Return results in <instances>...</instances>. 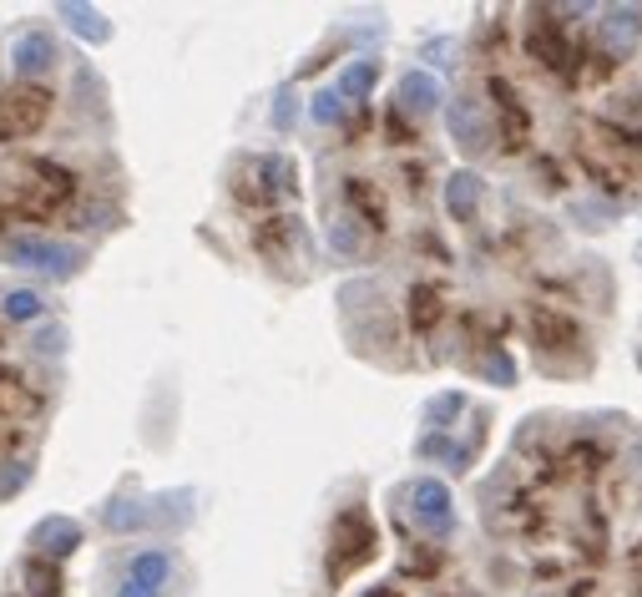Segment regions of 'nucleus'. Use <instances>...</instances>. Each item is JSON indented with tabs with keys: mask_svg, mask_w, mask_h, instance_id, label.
Here are the masks:
<instances>
[{
	"mask_svg": "<svg viewBox=\"0 0 642 597\" xmlns=\"http://www.w3.org/2000/svg\"><path fill=\"white\" fill-rule=\"evenodd\" d=\"M375 547H380L375 521H369L359 506L340 512V521L329 531V583H344L354 567H365V562L375 558Z\"/></svg>",
	"mask_w": 642,
	"mask_h": 597,
	"instance_id": "nucleus-1",
	"label": "nucleus"
},
{
	"mask_svg": "<svg viewBox=\"0 0 642 597\" xmlns=\"http://www.w3.org/2000/svg\"><path fill=\"white\" fill-rule=\"evenodd\" d=\"M243 203H278L299 193V168H294L284 152H268V158H253L243 173H238L233 187Z\"/></svg>",
	"mask_w": 642,
	"mask_h": 597,
	"instance_id": "nucleus-2",
	"label": "nucleus"
},
{
	"mask_svg": "<svg viewBox=\"0 0 642 597\" xmlns=\"http://www.w3.org/2000/svg\"><path fill=\"white\" fill-rule=\"evenodd\" d=\"M526 46H531V56H537L551 77H582V51H577V41L562 31L557 11L531 15V36H526Z\"/></svg>",
	"mask_w": 642,
	"mask_h": 597,
	"instance_id": "nucleus-3",
	"label": "nucleus"
},
{
	"mask_svg": "<svg viewBox=\"0 0 642 597\" xmlns=\"http://www.w3.org/2000/svg\"><path fill=\"white\" fill-rule=\"evenodd\" d=\"M405 496H410V517H415L420 531H431V537H450V527H456V506H450L446 481H415Z\"/></svg>",
	"mask_w": 642,
	"mask_h": 597,
	"instance_id": "nucleus-4",
	"label": "nucleus"
},
{
	"mask_svg": "<svg viewBox=\"0 0 642 597\" xmlns=\"http://www.w3.org/2000/svg\"><path fill=\"white\" fill-rule=\"evenodd\" d=\"M491 102H496V112H501L496 142L506 147V152H521L526 137H531V112H526V102L516 96V87L506 77H491Z\"/></svg>",
	"mask_w": 642,
	"mask_h": 597,
	"instance_id": "nucleus-5",
	"label": "nucleus"
},
{
	"mask_svg": "<svg viewBox=\"0 0 642 597\" xmlns=\"http://www.w3.org/2000/svg\"><path fill=\"white\" fill-rule=\"evenodd\" d=\"M51 112V96L41 87H21V92L0 96V137H26L31 127H41Z\"/></svg>",
	"mask_w": 642,
	"mask_h": 597,
	"instance_id": "nucleus-6",
	"label": "nucleus"
},
{
	"mask_svg": "<svg viewBox=\"0 0 642 597\" xmlns=\"http://www.w3.org/2000/svg\"><path fill=\"white\" fill-rule=\"evenodd\" d=\"M5 253H11L15 264L41 268V274H56V279H66V274L81 264V253H77V249H66V243H51V239H11V243H5Z\"/></svg>",
	"mask_w": 642,
	"mask_h": 597,
	"instance_id": "nucleus-7",
	"label": "nucleus"
},
{
	"mask_svg": "<svg viewBox=\"0 0 642 597\" xmlns=\"http://www.w3.org/2000/svg\"><path fill=\"white\" fill-rule=\"evenodd\" d=\"M450 137L466 152H485V147L496 142V127H491V117H485V106L475 96H456L450 102Z\"/></svg>",
	"mask_w": 642,
	"mask_h": 597,
	"instance_id": "nucleus-8",
	"label": "nucleus"
},
{
	"mask_svg": "<svg viewBox=\"0 0 642 597\" xmlns=\"http://www.w3.org/2000/svg\"><path fill=\"white\" fill-rule=\"evenodd\" d=\"M603 41L617 56L632 51L642 41V5H612V11H603Z\"/></svg>",
	"mask_w": 642,
	"mask_h": 597,
	"instance_id": "nucleus-9",
	"label": "nucleus"
},
{
	"mask_svg": "<svg viewBox=\"0 0 642 597\" xmlns=\"http://www.w3.org/2000/svg\"><path fill=\"white\" fill-rule=\"evenodd\" d=\"M31 547H41L46 558H71L81 547V527L71 517H46L36 531H31Z\"/></svg>",
	"mask_w": 642,
	"mask_h": 597,
	"instance_id": "nucleus-10",
	"label": "nucleus"
},
{
	"mask_svg": "<svg viewBox=\"0 0 642 597\" xmlns=\"http://www.w3.org/2000/svg\"><path fill=\"white\" fill-rule=\"evenodd\" d=\"M394 96H400V106H405V112L425 117V112H435V106H440V81H435L431 71H405Z\"/></svg>",
	"mask_w": 642,
	"mask_h": 597,
	"instance_id": "nucleus-11",
	"label": "nucleus"
},
{
	"mask_svg": "<svg viewBox=\"0 0 642 597\" xmlns=\"http://www.w3.org/2000/svg\"><path fill=\"white\" fill-rule=\"evenodd\" d=\"M481 177L475 173H456L446 183V208H450V218H460V223H471L475 213H481Z\"/></svg>",
	"mask_w": 642,
	"mask_h": 597,
	"instance_id": "nucleus-12",
	"label": "nucleus"
},
{
	"mask_svg": "<svg viewBox=\"0 0 642 597\" xmlns=\"http://www.w3.org/2000/svg\"><path fill=\"white\" fill-rule=\"evenodd\" d=\"M51 61H56V46H51V36H46V31H31V36L15 41V71H21V77L46 71Z\"/></svg>",
	"mask_w": 642,
	"mask_h": 597,
	"instance_id": "nucleus-13",
	"label": "nucleus"
},
{
	"mask_svg": "<svg viewBox=\"0 0 642 597\" xmlns=\"http://www.w3.org/2000/svg\"><path fill=\"white\" fill-rule=\"evenodd\" d=\"M168 572H172V558H168V552H142V558H131L127 583L147 587V593H162V583H168Z\"/></svg>",
	"mask_w": 642,
	"mask_h": 597,
	"instance_id": "nucleus-14",
	"label": "nucleus"
},
{
	"mask_svg": "<svg viewBox=\"0 0 642 597\" xmlns=\"http://www.w3.org/2000/svg\"><path fill=\"white\" fill-rule=\"evenodd\" d=\"M36 411V395H31V386L21 380L15 370H0V415H31Z\"/></svg>",
	"mask_w": 642,
	"mask_h": 597,
	"instance_id": "nucleus-15",
	"label": "nucleus"
},
{
	"mask_svg": "<svg viewBox=\"0 0 642 597\" xmlns=\"http://www.w3.org/2000/svg\"><path fill=\"white\" fill-rule=\"evenodd\" d=\"M253 239H259V249H263V253L284 259V249L303 239V228H299V218H268V223H263L259 233H253Z\"/></svg>",
	"mask_w": 642,
	"mask_h": 597,
	"instance_id": "nucleus-16",
	"label": "nucleus"
},
{
	"mask_svg": "<svg viewBox=\"0 0 642 597\" xmlns=\"http://www.w3.org/2000/svg\"><path fill=\"white\" fill-rule=\"evenodd\" d=\"M435 319H440V289H435V284H415V289H410V324H415L420 334H431Z\"/></svg>",
	"mask_w": 642,
	"mask_h": 597,
	"instance_id": "nucleus-17",
	"label": "nucleus"
},
{
	"mask_svg": "<svg viewBox=\"0 0 642 597\" xmlns=\"http://www.w3.org/2000/svg\"><path fill=\"white\" fill-rule=\"evenodd\" d=\"M531 330H537V340H551L547 349H562L577 340V330H572L562 314H551V309H537V314H531Z\"/></svg>",
	"mask_w": 642,
	"mask_h": 597,
	"instance_id": "nucleus-18",
	"label": "nucleus"
},
{
	"mask_svg": "<svg viewBox=\"0 0 642 597\" xmlns=\"http://www.w3.org/2000/svg\"><path fill=\"white\" fill-rule=\"evenodd\" d=\"M375 77H380V61H354V67L340 77V96H354V102L369 96L375 92Z\"/></svg>",
	"mask_w": 642,
	"mask_h": 597,
	"instance_id": "nucleus-19",
	"label": "nucleus"
},
{
	"mask_svg": "<svg viewBox=\"0 0 642 597\" xmlns=\"http://www.w3.org/2000/svg\"><path fill=\"white\" fill-rule=\"evenodd\" d=\"M26 597H61V572L51 562H31L26 567Z\"/></svg>",
	"mask_w": 642,
	"mask_h": 597,
	"instance_id": "nucleus-20",
	"label": "nucleus"
},
{
	"mask_svg": "<svg viewBox=\"0 0 642 597\" xmlns=\"http://www.w3.org/2000/svg\"><path fill=\"white\" fill-rule=\"evenodd\" d=\"M61 15H66V21H71V26H77L87 41H106V36H112V26H106V21L92 11V5H61Z\"/></svg>",
	"mask_w": 642,
	"mask_h": 597,
	"instance_id": "nucleus-21",
	"label": "nucleus"
},
{
	"mask_svg": "<svg viewBox=\"0 0 642 597\" xmlns=\"http://www.w3.org/2000/svg\"><path fill=\"white\" fill-rule=\"evenodd\" d=\"M41 309H46V299H41L36 289L5 294V319H15V324H26V319H41Z\"/></svg>",
	"mask_w": 642,
	"mask_h": 597,
	"instance_id": "nucleus-22",
	"label": "nucleus"
},
{
	"mask_svg": "<svg viewBox=\"0 0 642 597\" xmlns=\"http://www.w3.org/2000/svg\"><path fill=\"white\" fill-rule=\"evenodd\" d=\"M147 512L137 502H117V506H106V527L112 531H131V527H142Z\"/></svg>",
	"mask_w": 642,
	"mask_h": 597,
	"instance_id": "nucleus-23",
	"label": "nucleus"
},
{
	"mask_svg": "<svg viewBox=\"0 0 642 597\" xmlns=\"http://www.w3.org/2000/svg\"><path fill=\"white\" fill-rule=\"evenodd\" d=\"M309 112H314V122H319V127H334V122L344 117V96H340V92H319Z\"/></svg>",
	"mask_w": 642,
	"mask_h": 597,
	"instance_id": "nucleus-24",
	"label": "nucleus"
},
{
	"mask_svg": "<svg viewBox=\"0 0 642 597\" xmlns=\"http://www.w3.org/2000/svg\"><path fill=\"white\" fill-rule=\"evenodd\" d=\"M460 411H466V395H440V400H431V411L425 415H431L435 430H446V421H456Z\"/></svg>",
	"mask_w": 642,
	"mask_h": 597,
	"instance_id": "nucleus-25",
	"label": "nucleus"
},
{
	"mask_svg": "<svg viewBox=\"0 0 642 597\" xmlns=\"http://www.w3.org/2000/svg\"><path fill=\"white\" fill-rule=\"evenodd\" d=\"M344 193H349V203H359V208L375 218V228H380V198L365 187V177H349V183H344Z\"/></svg>",
	"mask_w": 642,
	"mask_h": 597,
	"instance_id": "nucleus-26",
	"label": "nucleus"
},
{
	"mask_svg": "<svg viewBox=\"0 0 642 597\" xmlns=\"http://www.w3.org/2000/svg\"><path fill=\"white\" fill-rule=\"evenodd\" d=\"M329 243H334L340 253H354V249H359V228H354V218H340V223L329 228Z\"/></svg>",
	"mask_w": 642,
	"mask_h": 597,
	"instance_id": "nucleus-27",
	"label": "nucleus"
},
{
	"mask_svg": "<svg viewBox=\"0 0 642 597\" xmlns=\"http://www.w3.org/2000/svg\"><path fill=\"white\" fill-rule=\"evenodd\" d=\"M294 122V92H278V106H274V127H289Z\"/></svg>",
	"mask_w": 642,
	"mask_h": 597,
	"instance_id": "nucleus-28",
	"label": "nucleus"
},
{
	"mask_svg": "<svg viewBox=\"0 0 642 597\" xmlns=\"http://www.w3.org/2000/svg\"><path fill=\"white\" fill-rule=\"evenodd\" d=\"M450 51H456V46H450V41H431V46H425V56H431L435 67H450V61H446Z\"/></svg>",
	"mask_w": 642,
	"mask_h": 597,
	"instance_id": "nucleus-29",
	"label": "nucleus"
},
{
	"mask_svg": "<svg viewBox=\"0 0 642 597\" xmlns=\"http://www.w3.org/2000/svg\"><path fill=\"white\" fill-rule=\"evenodd\" d=\"M41 349H46V355H56V349H61V334L46 330V334H41Z\"/></svg>",
	"mask_w": 642,
	"mask_h": 597,
	"instance_id": "nucleus-30",
	"label": "nucleus"
},
{
	"mask_svg": "<svg viewBox=\"0 0 642 597\" xmlns=\"http://www.w3.org/2000/svg\"><path fill=\"white\" fill-rule=\"evenodd\" d=\"M117 597H162V593H147V587H137V583H127V587H122V593Z\"/></svg>",
	"mask_w": 642,
	"mask_h": 597,
	"instance_id": "nucleus-31",
	"label": "nucleus"
},
{
	"mask_svg": "<svg viewBox=\"0 0 642 597\" xmlns=\"http://www.w3.org/2000/svg\"><path fill=\"white\" fill-rule=\"evenodd\" d=\"M369 597H400V593H390V587H380V593H369Z\"/></svg>",
	"mask_w": 642,
	"mask_h": 597,
	"instance_id": "nucleus-32",
	"label": "nucleus"
},
{
	"mask_svg": "<svg viewBox=\"0 0 642 597\" xmlns=\"http://www.w3.org/2000/svg\"><path fill=\"white\" fill-rule=\"evenodd\" d=\"M638 259H642V243H638Z\"/></svg>",
	"mask_w": 642,
	"mask_h": 597,
	"instance_id": "nucleus-33",
	"label": "nucleus"
}]
</instances>
